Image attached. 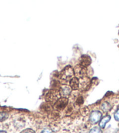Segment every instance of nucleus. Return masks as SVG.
Returning <instances> with one entry per match:
<instances>
[{"mask_svg": "<svg viewBox=\"0 0 119 133\" xmlns=\"http://www.w3.org/2000/svg\"><path fill=\"white\" fill-rule=\"evenodd\" d=\"M74 75V69L70 66L65 68L61 73V78L65 81H71Z\"/></svg>", "mask_w": 119, "mask_h": 133, "instance_id": "obj_1", "label": "nucleus"}, {"mask_svg": "<svg viewBox=\"0 0 119 133\" xmlns=\"http://www.w3.org/2000/svg\"><path fill=\"white\" fill-rule=\"evenodd\" d=\"M102 114L100 111L98 110H94L91 113L89 116V121L91 124H95L101 120Z\"/></svg>", "mask_w": 119, "mask_h": 133, "instance_id": "obj_2", "label": "nucleus"}, {"mask_svg": "<svg viewBox=\"0 0 119 133\" xmlns=\"http://www.w3.org/2000/svg\"><path fill=\"white\" fill-rule=\"evenodd\" d=\"M68 98L65 97H61L56 101L55 103L54 107L57 110H61L65 108V107L68 104Z\"/></svg>", "mask_w": 119, "mask_h": 133, "instance_id": "obj_3", "label": "nucleus"}, {"mask_svg": "<svg viewBox=\"0 0 119 133\" xmlns=\"http://www.w3.org/2000/svg\"><path fill=\"white\" fill-rule=\"evenodd\" d=\"M74 72L77 76L80 78H83L86 75V69L84 66L82 65H78L74 68Z\"/></svg>", "mask_w": 119, "mask_h": 133, "instance_id": "obj_4", "label": "nucleus"}, {"mask_svg": "<svg viewBox=\"0 0 119 133\" xmlns=\"http://www.w3.org/2000/svg\"><path fill=\"white\" fill-rule=\"evenodd\" d=\"M71 91V88L70 87L64 86L61 88L60 90V95L62 97L67 98L70 95Z\"/></svg>", "mask_w": 119, "mask_h": 133, "instance_id": "obj_5", "label": "nucleus"}, {"mask_svg": "<svg viewBox=\"0 0 119 133\" xmlns=\"http://www.w3.org/2000/svg\"><path fill=\"white\" fill-rule=\"evenodd\" d=\"M79 84V81L77 77H73L70 81V88H71V89H74V90H77L78 89Z\"/></svg>", "mask_w": 119, "mask_h": 133, "instance_id": "obj_6", "label": "nucleus"}, {"mask_svg": "<svg viewBox=\"0 0 119 133\" xmlns=\"http://www.w3.org/2000/svg\"><path fill=\"white\" fill-rule=\"evenodd\" d=\"M91 63V59L88 55H84L82 56L81 59V65L82 66H89Z\"/></svg>", "mask_w": 119, "mask_h": 133, "instance_id": "obj_7", "label": "nucleus"}, {"mask_svg": "<svg viewBox=\"0 0 119 133\" xmlns=\"http://www.w3.org/2000/svg\"><path fill=\"white\" fill-rule=\"evenodd\" d=\"M111 119V116L109 115H107L105 116L104 117H103L100 121L99 123V127L102 128H104L106 126V124L109 122V121Z\"/></svg>", "mask_w": 119, "mask_h": 133, "instance_id": "obj_8", "label": "nucleus"}, {"mask_svg": "<svg viewBox=\"0 0 119 133\" xmlns=\"http://www.w3.org/2000/svg\"><path fill=\"white\" fill-rule=\"evenodd\" d=\"M101 109L104 112H108L111 110L112 106L109 102H105L101 105Z\"/></svg>", "mask_w": 119, "mask_h": 133, "instance_id": "obj_9", "label": "nucleus"}, {"mask_svg": "<svg viewBox=\"0 0 119 133\" xmlns=\"http://www.w3.org/2000/svg\"><path fill=\"white\" fill-rule=\"evenodd\" d=\"M9 115L6 112H0V122L6 120L8 118Z\"/></svg>", "mask_w": 119, "mask_h": 133, "instance_id": "obj_10", "label": "nucleus"}, {"mask_svg": "<svg viewBox=\"0 0 119 133\" xmlns=\"http://www.w3.org/2000/svg\"><path fill=\"white\" fill-rule=\"evenodd\" d=\"M89 133H102V131L99 127H95L90 130Z\"/></svg>", "mask_w": 119, "mask_h": 133, "instance_id": "obj_11", "label": "nucleus"}, {"mask_svg": "<svg viewBox=\"0 0 119 133\" xmlns=\"http://www.w3.org/2000/svg\"><path fill=\"white\" fill-rule=\"evenodd\" d=\"M20 133H35V131L31 128H26V129L22 131Z\"/></svg>", "mask_w": 119, "mask_h": 133, "instance_id": "obj_12", "label": "nucleus"}, {"mask_svg": "<svg viewBox=\"0 0 119 133\" xmlns=\"http://www.w3.org/2000/svg\"><path fill=\"white\" fill-rule=\"evenodd\" d=\"M114 117L117 121H119V109L114 113Z\"/></svg>", "mask_w": 119, "mask_h": 133, "instance_id": "obj_13", "label": "nucleus"}, {"mask_svg": "<svg viewBox=\"0 0 119 133\" xmlns=\"http://www.w3.org/2000/svg\"><path fill=\"white\" fill-rule=\"evenodd\" d=\"M41 133H55V132L53 131H52L51 130L46 128V129L43 130Z\"/></svg>", "mask_w": 119, "mask_h": 133, "instance_id": "obj_14", "label": "nucleus"}, {"mask_svg": "<svg viewBox=\"0 0 119 133\" xmlns=\"http://www.w3.org/2000/svg\"><path fill=\"white\" fill-rule=\"evenodd\" d=\"M0 133H6V131H5L0 130Z\"/></svg>", "mask_w": 119, "mask_h": 133, "instance_id": "obj_15", "label": "nucleus"}, {"mask_svg": "<svg viewBox=\"0 0 119 133\" xmlns=\"http://www.w3.org/2000/svg\"><path fill=\"white\" fill-rule=\"evenodd\" d=\"M113 133H119V130H117L115 132H114Z\"/></svg>", "mask_w": 119, "mask_h": 133, "instance_id": "obj_16", "label": "nucleus"}]
</instances>
